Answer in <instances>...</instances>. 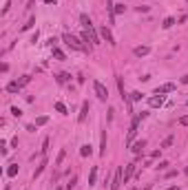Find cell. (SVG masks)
<instances>
[{
	"label": "cell",
	"mask_w": 188,
	"mask_h": 190,
	"mask_svg": "<svg viewBox=\"0 0 188 190\" xmlns=\"http://www.w3.org/2000/svg\"><path fill=\"white\" fill-rule=\"evenodd\" d=\"M45 168H47V159H42V161H40V166L35 168V172H33V179H38V177L42 175V170H45Z\"/></svg>",
	"instance_id": "14"
},
{
	"label": "cell",
	"mask_w": 188,
	"mask_h": 190,
	"mask_svg": "<svg viewBox=\"0 0 188 190\" xmlns=\"http://www.w3.org/2000/svg\"><path fill=\"white\" fill-rule=\"evenodd\" d=\"M55 110H58V113H62V115H66V106L62 104V102H55Z\"/></svg>",
	"instance_id": "23"
},
{
	"label": "cell",
	"mask_w": 188,
	"mask_h": 190,
	"mask_svg": "<svg viewBox=\"0 0 188 190\" xmlns=\"http://www.w3.org/2000/svg\"><path fill=\"white\" fill-rule=\"evenodd\" d=\"M100 35H102V40H104V42H109L111 46L115 44V38H113V33H111V29H109L106 25H104L102 29H100Z\"/></svg>",
	"instance_id": "5"
},
{
	"label": "cell",
	"mask_w": 188,
	"mask_h": 190,
	"mask_svg": "<svg viewBox=\"0 0 188 190\" xmlns=\"http://www.w3.org/2000/svg\"><path fill=\"white\" fill-rule=\"evenodd\" d=\"M166 177H168V179H170V177H177V170H168V172H166Z\"/></svg>",
	"instance_id": "37"
},
{
	"label": "cell",
	"mask_w": 188,
	"mask_h": 190,
	"mask_svg": "<svg viewBox=\"0 0 188 190\" xmlns=\"http://www.w3.org/2000/svg\"><path fill=\"white\" fill-rule=\"evenodd\" d=\"M122 168L115 170V175H113V184H111V190H119V186H122Z\"/></svg>",
	"instance_id": "6"
},
{
	"label": "cell",
	"mask_w": 188,
	"mask_h": 190,
	"mask_svg": "<svg viewBox=\"0 0 188 190\" xmlns=\"http://www.w3.org/2000/svg\"><path fill=\"white\" fill-rule=\"evenodd\" d=\"M133 53L137 55V58H144V55L151 53V46L148 44H139V46H135V49H133Z\"/></svg>",
	"instance_id": "7"
},
{
	"label": "cell",
	"mask_w": 188,
	"mask_h": 190,
	"mask_svg": "<svg viewBox=\"0 0 188 190\" xmlns=\"http://www.w3.org/2000/svg\"><path fill=\"white\" fill-rule=\"evenodd\" d=\"M142 97H144V93H139V91H133V93H131V100L133 102H142Z\"/></svg>",
	"instance_id": "22"
},
{
	"label": "cell",
	"mask_w": 188,
	"mask_h": 190,
	"mask_svg": "<svg viewBox=\"0 0 188 190\" xmlns=\"http://www.w3.org/2000/svg\"><path fill=\"white\" fill-rule=\"evenodd\" d=\"M170 91H175V84H162V86H157L155 89V95H164V93H170Z\"/></svg>",
	"instance_id": "10"
},
{
	"label": "cell",
	"mask_w": 188,
	"mask_h": 190,
	"mask_svg": "<svg viewBox=\"0 0 188 190\" xmlns=\"http://www.w3.org/2000/svg\"><path fill=\"white\" fill-rule=\"evenodd\" d=\"M177 124H179V126H188V115H182V117L177 120Z\"/></svg>",
	"instance_id": "30"
},
{
	"label": "cell",
	"mask_w": 188,
	"mask_h": 190,
	"mask_svg": "<svg viewBox=\"0 0 188 190\" xmlns=\"http://www.w3.org/2000/svg\"><path fill=\"white\" fill-rule=\"evenodd\" d=\"M144 146H146V141H135V144H133V148H131V150H133V153H135V155H139V153H142V148H144Z\"/></svg>",
	"instance_id": "16"
},
{
	"label": "cell",
	"mask_w": 188,
	"mask_h": 190,
	"mask_svg": "<svg viewBox=\"0 0 188 190\" xmlns=\"http://www.w3.org/2000/svg\"><path fill=\"white\" fill-rule=\"evenodd\" d=\"M168 190H179V186H170V188Z\"/></svg>",
	"instance_id": "40"
},
{
	"label": "cell",
	"mask_w": 188,
	"mask_h": 190,
	"mask_svg": "<svg viewBox=\"0 0 188 190\" xmlns=\"http://www.w3.org/2000/svg\"><path fill=\"white\" fill-rule=\"evenodd\" d=\"M53 58H55V60H64L66 55L62 53V51H60V49H55V46H53Z\"/></svg>",
	"instance_id": "24"
},
{
	"label": "cell",
	"mask_w": 188,
	"mask_h": 190,
	"mask_svg": "<svg viewBox=\"0 0 188 190\" xmlns=\"http://www.w3.org/2000/svg\"><path fill=\"white\" fill-rule=\"evenodd\" d=\"M126 11V7H124V2H119V5H115V13H124Z\"/></svg>",
	"instance_id": "31"
},
{
	"label": "cell",
	"mask_w": 188,
	"mask_h": 190,
	"mask_svg": "<svg viewBox=\"0 0 188 190\" xmlns=\"http://www.w3.org/2000/svg\"><path fill=\"white\" fill-rule=\"evenodd\" d=\"M133 190H137V188H133Z\"/></svg>",
	"instance_id": "42"
},
{
	"label": "cell",
	"mask_w": 188,
	"mask_h": 190,
	"mask_svg": "<svg viewBox=\"0 0 188 190\" xmlns=\"http://www.w3.org/2000/svg\"><path fill=\"white\" fill-rule=\"evenodd\" d=\"M35 25V20L33 18H29V22H27V25H22V31H27V29H31V27Z\"/></svg>",
	"instance_id": "32"
},
{
	"label": "cell",
	"mask_w": 188,
	"mask_h": 190,
	"mask_svg": "<svg viewBox=\"0 0 188 190\" xmlns=\"http://www.w3.org/2000/svg\"><path fill=\"white\" fill-rule=\"evenodd\" d=\"M0 71H2V73H7V71H9V64H7V62H2V64H0Z\"/></svg>",
	"instance_id": "35"
},
{
	"label": "cell",
	"mask_w": 188,
	"mask_h": 190,
	"mask_svg": "<svg viewBox=\"0 0 188 190\" xmlns=\"http://www.w3.org/2000/svg\"><path fill=\"white\" fill-rule=\"evenodd\" d=\"M89 110H91L89 102H82V108H80V115H78V122H80V124H82V122L86 120V115H89Z\"/></svg>",
	"instance_id": "8"
},
{
	"label": "cell",
	"mask_w": 188,
	"mask_h": 190,
	"mask_svg": "<svg viewBox=\"0 0 188 190\" xmlns=\"http://www.w3.org/2000/svg\"><path fill=\"white\" fill-rule=\"evenodd\" d=\"M55 190H62V188H55Z\"/></svg>",
	"instance_id": "41"
},
{
	"label": "cell",
	"mask_w": 188,
	"mask_h": 190,
	"mask_svg": "<svg viewBox=\"0 0 188 190\" xmlns=\"http://www.w3.org/2000/svg\"><path fill=\"white\" fill-rule=\"evenodd\" d=\"M58 82H60V84L69 82V73H60V75H58Z\"/></svg>",
	"instance_id": "27"
},
{
	"label": "cell",
	"mask_w": 188,
	"mask_h": 190,
	"mask_svg": "<svg viewBox=\"0 0 188 190\" xmlns=\"http://www.w3.org/2000/svg\"><path fill=\"white\" fill-rule=\"evenodd\" d=\"M75 181H78V177H71V179H69V184H66V190L75 188Z\"/></svg>",
	"instance_id": "33"
},
{
	"label": "cell",
	"mask_w": 188,
	"mask_h": 190,
	"mask_svg": "<svg viewBox=\"0 0 188 190\" xmlns=\"http://www.w3.org/2000/svg\"><path fill=\"white\" fill-rule=\"evenodd\" d=\"M93 91H95V95H98V100H102V102L109 100V89H106V86H104L100 80L93 82Z\"/></svg>",
	"instance_id": "3"
},
{
	"label": "cell",
	"mask_w": 188,
	"mask_h": 190,
	"mask_svg": "<svg viewBox=\"0 0 188 190\" xmlns=\"http://www.w3.org/2000/svg\"><path fill=\"white\" fill-rule=\"evenodd\" d=\"M11 115L13 117H22V110H20L18 106H11Z\"/></svg>",
	"instance_id": "28"
},
{
	"label": "cell",
	"mask_w": 188,
	"mask_h": 190,
	"mask_svg": "<svg viewBox=\"0 0 188 190\" xmlns=\"http://www.w3.org/2000/svg\"><path fill=\"white\" fill-rule=\"evenodd\" d=\"M91 153H93V150H91V144H84L82 148H80V155H82V157H89Z\"/></svg>",
	"instance_id": "18"
},
{
	"label": "cell",
	"mask_w": 188,
	"mask_h": 190,
	"mask_svg": "<svg viewBox=\"0 0 188 190\" xmlns=\"http://www.w3.org/2000/svg\"><path fill=\"white\" fill-rule=\"evenodd\" d=\"M157 168H159V170H166V168H168V161H162V164H159Z\"/></svg>",
	"instance_id": "36"
},
{
	"label": "cell",
	"mask_w": 188,
	"mask_h": 190,
	"mask_svg": "<svg viewBox=\"0 0 188 190\" xmlns=\"http://www.w3.org/2000/svg\"><path fill=\"white\" fill-rule=\"evenodd\" d=\"M80 22H82V27H84V31H89L91 40H93V44H100V35H98V31H95V27H93V22H91L89 15L82 13V15H80Z\"/></svg>",
	"instance_id": "1"
},
{
	"label": "cell",
	"mask_w": 188,
	"mask_h": 190,
	"mask_svg": "<svg viewBox=\"0 0 188 190\" xmlns=\"http://www.w3.org/2000/svg\"><path fill=\"white\" fill-rule=\"evenodd\" d=\"M162 104H164V95H153V97H148V106H153V108H159Z\"/></svg>",
	"instance_id": "9"
},
{
	"label": "cell",
	"mask_w": 188,
	"mask_h": 190,
	"mask_svg": "<svg viewBox=\"0 0 188 190\" xmlns=\"http://www.w3.org/2000/svg\"><path fill=\"white\" fill-rule=\"evenodd\" d=\"M173 25H175V18H170V15H168V18L164 20V25H162V27H164V29H170Z\"/></svg>",
	"instance_id": "25"
},
{
	"label": "cell",
	"mask_w": 188,
	"mask_h": 190,
	"mask_svg": "<svg viewBox=\"0 0 188 190\" xmlns=\"http://www.w3.org/2000/svg\"><path fill=\"white\" fill-rule=\"evenodd\" d=\"M137 126H139V117H133V124H131V130H129V135H126V146L133 144L135 135H137Z\"/></svg>",
	"instance_id": "4"
},
{
	"label": "cell",
	"mask_w": 188,
	"mask_h": 190,
	"mask_svg": "<svg viewBox=\"0 0 188 190\" xmlns=\"http://www.w3.org/2000/svg\"><path fill=\"white\" fill-rule=\"evenodd\" d=\"M47 148H49V137H47V139L42 141V148H40V153H42V155H45V153H47Z\"/></svg>",
	"instance_id": "34"
},
{
	"label": "cell",
	"mask_w": 188,
	"mask_h": 190,
	"mask_svg": "<svg viewBox=\"0 0 188 190\" xmlns=\"http://www.w3.org/2000/svg\"><path fill=\"white\" fill-rule=\"evenodd\" d=\"M182 84H188V73H186V75L182 77Z\"/></svg>",
	"instance_id": "38"
},
{
	"label": "cell",
	"mask_w": 188,
	"mask_h": 190,
	"mask_svg": "<svg viewBox=\"0 0 188 190\" xmlns=\"http://www.w3.org/2000/svg\"><path fill=\"white\" fill-rule=\"evenodd\" d=\"M20 89H22L20 82H11V84H7V91H9V93H18Z\"/></svg>",
	"instance_id": "15"
},
{
	"label": "cell",
	"mask_w": 188,
	"mask_h": 190,
	"mask_svg": "<svg viewBox=\"0 0 188 190\" xmlns=\"http://www.w3.org/2000/svg\"><path fill=\"white\" fill-rule=\"evenodd\" d=\"M95 179H98V166H93V168H91V172H89V186H93Z\"/></svg>",
	"instance_id": "17"
},
{
	"label": "cell",
	"mask_w": 188,
	"mask_h": 190,
	"mask_svg": "<svg viewBox=\"0 0 188 190\" xmlns=\"http://www.w3.org/2000/svg\"><path fill=\"white\" fill-rule=\"evenodd\" d=\"M45 124H49V117H47V115L35 117V126H45Z\"/></svg>",
	"instance_id": "21"
},
{
	"label": "cell",
	"mask_w": 188,
	"mask_h": 190,
	"mask_svg": "<svg viewBox=\"0 0 188 190\" xmlns=\"http://www.w3.org/2000/svg\"><path fill=\"white\" fill-rule=\"evenodd\" d=\"M64 157H66V150H60V153H58V157H55V166H62Z\"/></svg>",
	"instance_id": "20"
},
{
	"label": "cell",
	"mask_w": 188,
	"mask_h": 190,
	"mask_svg": "<svg viewBox=\"0 0 188 190\" xmlns=\"http://www.w3.org/2000/svg\"><path fill=\"white\" fill-rule=\"evenodd\" d=\"M62 40H64L71 49H75V51H89V49L84 46V42L80 40V38H75L73 33H64V35H62Z\"/></svg>",
	"instance_id": "2"
},
{
	"label": "cell",
	"mask_w": 188,
	"mask_h": 190,
	"mask_svg": "<svg viewBox=\"0 0 188 190\" xmlns=\"http://www.w3.org/2000/svg\"><path fill=\"white\" fill-rule=\"evenodd\" d=\"M106 11H109V22L115 25V5L111 2V0H106Z\"/></svg>",
	"instance_id": "11"
},
{
	"label": "cell",
	"mask_w": 188,
	"mask_h": 190,
	"mask_svg": "<svg viewBox=\"0 0 188 190\" xmlns=\"http://www.w3.org/2000/svg\"><path fill=\"white\" fill-rule=\"evenodd\" d=\"M133 172H135V164H129V166H126V172L122 175V181H124V184H126V181L133 177Z\"/></svg>",
	"instance_id": "12"
},
{
	"label": "cell",
	"mask_w": 188,
	"mask_h": 190,
	"mask_svg": "<svg viewBox=\"0 0 188 190\" xmlns=\"http://www.w3.org/2000/svg\"><path fill=\"white\" fill-rule=\"evenodd\" d=\"M100 155H106V133H102V137H100Z\"/></svg>",
	"instance_id": "13"
},
{
	"label": "cell",
	"mask_w": 188,
	"mask_h": 190,
	"mask_svg": "<svg viewBox=\"0 0 188 190\" xmlns=\"http://www.w3.org/2000/svg\"><path fill=\"white\" fill-rule=\"evenodd\" d=\"M7 175H9V177H16V175H18V164H9V168H7Z\"/></svg>",
	"instance_id": "19"
},
{
	"label": "cell",
	"mask_w": 188,
	"mask_h": 190,
	"mask_svg": "<svg viewBox=\"0 0 188 190\" xmlns=\"http://www.w3.org/2000/svg\"><path fill=\"white\" fill-rule=\"evenodd\" d=\"M20 84H22V86H25V84H29V82H31V75H22V77H20Z\"/></svg>",
	"instance_id": "29"
},
{
	"label": "cell",
	"mask_w": 188,
	"mask_h": 190,
	"mask_svg": "<svg viewBox=\"0 0 188 190\" xmlns=\"http://www.w3.org/2000/svg\"><path fill=\"white\" fill-rule=\"evenodd\" d=\"M173 141H175V137L170 135V137H166V139L162 141V148H168V146H173Z\"/></svg>",
	"instance_id": "26"
},
{
	"label": "cell",
	"mask_w": 188,
	"mask_h": 190,
	"mask_svg": "<svg viewBox=\"0 0 188 190\" xmlns=\"http://www.w3.org/2000/svg\"><path fill=\"white\" fill-rule=\"evenodd\" d=\"M47 5H58V0H45Z\"/></svg>",
	"instance_id": "39"
}]
</instances>
